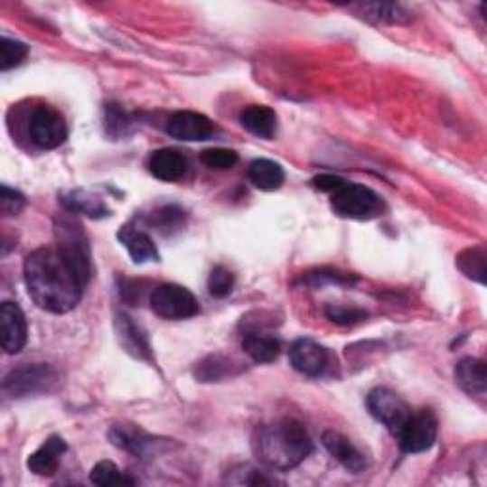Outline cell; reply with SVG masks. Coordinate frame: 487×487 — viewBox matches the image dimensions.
I'll list each match as a JSON object with an SVG mask.
<instances>
[{"label": "cell", "mask_w": 487, "mask_h": 487, "mask_svg": "<svg viewBox=\"0 0 487 487\" xmlns=\"http://www.w3.org/2000/svg\"><path fill=\"white\" fill-rule=\"evenodd\" d=\"M25 286L34 304L52 314H67L82 299L88 282L60 248L31 251L23 267Z\"/></svg>", "instance_id": "1"}, {"label": "cell", "mask_w": 487, "mask_h": 487, "mask_svg": "<svg viewBox=\"0 0 487 487\" xmlns=\"http://www.w3.org/2000/svg\"><path fill=\"white\" fill-rule=\"evenodd\" d=\"M258 459L270 471L287 473L313 454V440L297 419H282L261 426L254 440Z\"/></svg>", "instance_id": "2"}, {"label": "cell", "mask_w": 487, "mask_h": 487, "mask_svg": "<svg viewBox=\"0 0 487 487\" xmlns=\"http://www.w3.org/2000/svg\"><path fill=\"white\" fill-rule=\"evenodd\" d=\"M60 383V375L48 364H25L12 370L3 383V392L8 398L20 400L29 396L48 394Z\"/></svg>", "instance_id": "3"}, {"label": "cell", "mask_w": 487, "mask_h": 487, "mask_svg": "<svg viewBox=\"0 0 487 487\" xmlns=\"http://www.w3.org/2000/svg\"><path fill=\"white\" fill-rule=\"evenodd\" d=\"M332 196V210L342 220H356L366 221L377 218L383 210L381 198L375 191L366 185L358 183H345L337 189Z\"/></svg>", "instance_id": "4"}, {"label": "cell", "mask_w": 487, "mask_h": 487, "mask_svg": "<svg viewBox=\"0 0 487 487\" xmlns=\"http://www.w3.org/2000/svg\"><path fill=\"white\" fill-rule=\"evenodd\" d=\"M151 309L164 320H187L201 313L196 297L179 284H160L151 294Z\"/></svg>", "instance_id": "5"}, {"label": "cell", "mask_w": 487, "mask_h": 487, "mask_svg": "<svg viewBox=\"0 0 487 487\" xmlns=\"http://www.w3.org/2000/svg\"><path fill=\"white\" fill-rule=\"evenodd\" d=\"M27 130L34 145L44 151L61 147L69 134L65 118L50 105L34 107L29 115Z\"/></svg>", "instance_id": "6"}, {"label": "cell", "mask_w": 487, "mask_h": 487, "mask_svg": "<svg viewBox=\"0 0 487 487\" xmlns=\"http://www.w3.org/2000/svg\"><path fill=\"white\" fill-rule=\"evenodd\" d=\"M56 239L63 256L77 267L86 282L92 276V256H89V244L82 227L70 218H61L56 225Z\"/></svg>", "instance_id": "7"}, {"label": "cell", "mask_w": 487, "mask_h": 487, "mask_svg": "<svg viewBox=\"0 0 487 487\" xmlns=\"http://www.w3.org/2000/svg\"><path fill=\"white\" fill-rule=\"evenodd\" d=\"M396 438H398V444L406 454H425L438 438L436 413L432 409L411 413Z\"/></svg>", "instance_id": "8"}, {"label": "cell", "mask_w": 487, "mask_h": 487, "mask_svg": "<svg viewBox=\"0 0 487 487\" xmlns=\"http://www.w3.org/2000/svg\"><path fill=\"white\" fill-rule=\"evenodd\" d=\"M368 409L373 415V417L383 423L390 435L398 436V432L402 430V426L406 425V421L409 419L411 409L409 406L400 398L398 394L390 389H373L368 394Z\"/></svg>", "instance_id": "9"}, {"label": "cell", "mask_w": 487, "mask_h": 487, "mask_svg": "<svg viewBox=\"0 0 487 487\" xmlns=\"http://www.w3.org/2000/svg\"><path fill=\"white\" fill-rule=\"evenodd\" d=\"M332 354L313 339H297L290 347V364L306 377H320L328 371Z\"/></svg>", "instance_id": "10"}, {"label": "cell", "mask_w": 487, "mask_h": 487, "mask_svg": "<svg viewBox=\"0 0 487 487\" xmlns=\"http://www.w3.org/2000/svg\"><path fill=\"white\" fill-rule=\"evenodd\" d=\"M0 339L6 354L22 352L27 342V320L22 306L12 301L0 304Z\"/></svg>", "instance_id": "11"}, {"label": "cell", "mask_w": 487, "mask_h": 487, "mask_svg": "<svg viewBox=\"0 0 487 487\" xmlns=\"http://www.w3.org/2000/svg\"><path fill=\"white\" fill-rule=\"evenodd\" d=\"M166 132L179 141H208L215 134V126L202 113L177 111L168 118Z\"/></svg>", "instance_id": "12"}, {"label": "cell", "mask_w": 487, "mask_h": 487, "mask_svg": "<svg viewBox=\"0 0 487 487\" xmlns=\"http://www.w3.org/2000/svg\"><path fill=\"white\" fill-rule=\"evenodd\" d=\"M323 447L328 449V454L341 464L345 466L349 473L360 474L368 468V461L362 451H360L347 436H342L341 432L326 430L322 436Z\"/></svg>", "instance_id": "13"}, {"label": "cell", "mask_w": 487, "mask_h": 487, "mask_svg": "<svg viewBox=\"0 0 487 487\" xmlns=\"http://www.w3.org/2000/svg\"><path fill=\"white\" fill-rule=\"evenodd\" d=\"M189 160L177 149H158L149 156V172L164 183L182 182L187 175Z\"/></svg>", "instance_id": "14"}, {"label": "cell", "mask_w": 487, "mask_h": 487, "mask_svg": "<svg viewBox=\"0 0 487 487\" xmlns=\"http://www.w3.org/2000/svg\"><path fill=\"white\" fill-rule=\"evenodd\" d=\"M67 451V442L61 436H50L27 459V468L37 476L50 478L58 473L61 455Z\"/></svg>", "instance_id": "15"}, {"label": "cell", "mask_w": 487, "mask_h": 487, "mask_svg": "<svg viewBox=\"0 0 487 487\" xmlns=\"http://www.w3.org/2000/svg\"><path fill=\"white\" fill-rule=\"evenodd\" d=\"M240 124L249 134L261 139H273L278 128V117L267 105H249L240 113Z\"/></svg>", "instance_id": "16"}, {"label": "cell", "mask_w": 487, "mask_h": 487, "mask_svg": "<svg viewBox=\"0 0 487 487\" xmlns=\"http://www.w3.org/2000/svg\"><path fill=\"white\" fill-rule=\"evenodd\" d=\"M118 240L124 244L126 249H128L132 261L137 263V265L160 259L158 249H156L153 239L149 237L147 232H143L139 229L126 225V227H122L118 230Z\"/></svg>", "instance_id": "17"}, {"label": "cell", "mask_w": 487, "mask_h": 487, "mask_svg": "<svg viewBox=\"0 0 487 487\" xmlns=\"http://www.w3.org/2000/svg\"><path fill=\"white\" fill-rule=\"evenodd\" d=\"M109 438L118 449L128 451V454L136 457H145L156 445V442H153L147 432H143L139 426L134 425H115L109 432Z\"/></svg>", "instance_id": "18"}, {"label": "cell", "mask_w": 487, "mask_h": 487, "mask_svg": "<svg viewBox=\"0 0 487 487\" xmlns=\"http://www.w3.org/2000/svg\"><path fill=\"white\" fill-rule=\"evenodd\" d=\"M117 330H118L120 345L132 356H136L139 360L151 358V347H149L147 335L139 328V323L134 322V318H130L128 314H118L117 316Z\"/></svg>", "instance_id": "19"}, {"label": "cell", "mask_w": 487, "mask_h": 487, "mask_svg": "<svg viewBox=\"0 0 487 487\" xmlns=\"http://www.w3.org/2000/svg\"><path fill=\"white\" fill-rule=\"evenodd\" d=\"M455 381L466 392L483 396L487 389V370L480 358H464L455 368Z\"/></svg>", "instance_id": "20"}, {"label": "cell", "mask_w": 487, "mask_h": 487, "mask_svg": "<svg viewBox=\"0 0 487 487\" xmlns=\"http://www.w3.org/2000/svg\"><path fill=\"white\" fill-rule=\"evenodd\" d=\"M61 204L70 213H82L92 220H101V218H107V215H109V208H107V204L101 201V198L84 191V189L63 192Z\"/></svg>", "instance_id": "21"}, {"label": "cell", "mask_w": 487, "mask_h": 487, "mask_svg": "<svg viewBox=\"0 0 487 487\" xmlns=\"http://www.w3.org/2000/svg\"><path fill=\"white\" fill-rule=\"evenodd\" d=\"M248 179L256 189L270 192V191H278L284 185L286 173L278 162L259 158L249 164Z\"/></svg>", "instance_id": "22"}, {"label": "cell", "mask_w": 487, "mask_h": 487, "mask_svg": "<svg viewBox=\"0 0 487 487\" xmlns=\"http://www.w3.org/2000/svg\"><path fill=\"white\" fill-rule=\"evenodd\" d=\"M242 351L258 364L275 362L282 351V342L275 335L248 333L242 339Z\"/></svg>", "instance_id": "23"}, {"label": "cell", "mask_w": 487, "mask_h": 487, "mask_svg": "<svg viewBox=\"0 0 487 487\" xmlns=\"http://www.w3.org/2000/svg\"><path fill=\"white\" fill-rule=\"evenodd\" d=\"M362 17H368V20L373 22H381V23H396L402 25L411 20V14L402 8L400 5H392V3H371V5H356L352 6Z\"/></svg>", "instance_id": "24"}, {"label": "cell", "mask_w": 487, "mask_h": 487, "mask_svg": "<svg viewBox=\"0 0 487 487\" xmlns=\"http://www.w3.org/2000/svg\"><path fill=\"white\" fill-rule=\"evenodd\" d=\"M230 370H232L230 358L213 354V356L204 358L201 364H196L194 375H196L198 381L211 383V381H220V379L230 375Z\"/></svg>", "instance_id": "25"}, {"label": "cell", "mask_w": 487, "mask_h": 487, "mask_svg": "<svg viewBox=\"0 0 487 487\" xmlns=\"http://www.w3.org/2000/svg\"><path fill=\"white\" fill-rule=\"evenodd\" d=\"M89 482L101 485V487H109V485H134L136 480L130 478L128 474L120 473V468L111 463V461H101L98 463L92 473H89Z\"/></svg>", "instance_id": "26"}, {"label": "cell", "mask_w": 487, "mask_h": 487, "mask_svg": "<svg viewBox=\"0 0 487 487\" xmlns=\"http://www.w3.org/2000/svg\"><path fill=\"white\" fill-rule=\"evenodd\" d=\"M457 267L461 273L480 284L485 280V249L482 246L468 248L457 258Z\"/></svg>", "instance_id": "27"}, {"label": "cell", "mask_w": 487, "mask_h": 487, "mask_svg": "<svg viewBox=\"0 0 487 487\" xmlns=\"http://www.w3.org/2000/svg\"><path fill=\"white\" fill-rule=\"evenodd\" d=\"M132 130V118L128 117L120 105L109 103L105 105V132L113 139L126 137Z\"/></svg>", "instance_id": "28"}, {"label": "cell", "mask_w": 487, "mask_h": 487, "mask_svg": "<svg viewBox=\"0 0 487 487\" xmlns=\"http://www.w3.org/2000/svg\"><path fill=\"white\" fill-rule=\"evenodd\" d=\"M29 56V46L20 41H12L3 37L0 39V69L10 70L22 65Z\"/></svg>", "instance_id": "29"}, {"label": "cell", "mask_w": 487, "mask_h": 487, "mask_svg": "<svg viewBox=\"0 0 487 487\" xmlns=\"http://www.w3.org/2000/svg\"><path fill=\"white\" fill-rule=\"evenodd\" d=\"M234 282H237V278H234V275L230 273V270L227 267H223V265H218V267H213L211 275H210L208 292L213 297L223 299V297L230 295Z\"/></svg>", "instance_id": "30"}, {"label": "cell", "mask_w": 487, "mask_h": 487, "mask_svg": "<svg viewBox=\"0 0 487 487\" xmlns=\"http://www.w3.org/2000/svg\"><path fill=\"white\" fill-rule=\"evenodd\" d=\"M202 164L210 170H230L237 166L239 155L230 149H208L201 155Z\"/></svg>", "instance_id": "31"}, {"label": "cell", "mask_w": 487, "mask_h": 487, "mask_svg": "<svg viewBox=\"0 0 487 487\" xmlns=\"http://www.w3.org/2000/svg\"><path fill=\"white\" fill-rule=\"evenodd\" d=\"M326 316L333 322L339 323V326H351V323H356L360 320H366V313L360 309H349V306H341V304H330L326 306Z\"/></svg>", "instance_id": "32"}, {"label": "cell", "mask_w": 487, "mask_h": 487, "mask_svg": "<svg viewBox=\"0 0 487 487\" xmlns=\"http://www.w3.org/2000/svg\"><path fill=\"white\" fill-rule=\"evenodd\" d=\"M23 206L25 196L20 191L3 185V189H0V211H3V215H6V218L17 215L23 210Z\"/></svg>", "instance_id": "33"}, {"label": "cell", "mask_w": 487, "mask_h": 487, "mask_svg": "<svg viewBox=\"0 0 487 487\" xmlns=\"http://www.w3.org/2000/svg\"><path fill=\"white\" fill-rule=\"evenodd\" d=\"M183 213H185L183 210H179L175 206H164L151 215V223H155L160 230H168L179 227V223L183 221Z\"/></svg>", "instance_id": "34"}, {"label": "cell", "mask_w": 487, "mask_h": 487, "mask_svg": "<svg viewBox=\"0 0 487 487\" xmlns=\"http://www.w3.org/2000/svg\"><path fill=\"white\" fill-rule=\"evenodd\" d=\"M354 276H349V275H341V273H335V270H318V273H309L303 282L309 284V286H323V284H349L352 282Z\"/></svg>", "instance_id": "35"}, {"label": "cell", "mask_w": 487, "mask_h": 487, "mask_svg": "<svg viewBox=\"0 0 487 487\" xmlns=\"http://www.w3.org/2000/svg\"><path fill=\"white\" fill-rule=\"evenodd\" d=\"M347 182L339 175H333V173H322V175H316L313 179V187L322 191V192H328V194H333L337 189H341L342 185H345Z\"/></svg>", "instance_id": "36"}]
</instances>
